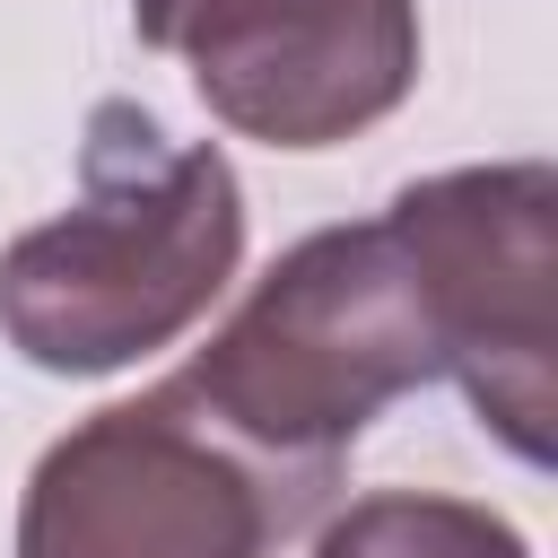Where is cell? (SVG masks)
I'll use <instances>...</instances> for the list:
<instances>
[{
	"label": "cell",
	"mask_w": 558,
	"mask_h": 558,
	"mask_svg": "<svg viewBox=\"0 0 558 558\" xmlns=\"http://www.w3.org/2000/svg\"><path fill=\"white\" fill-rule=\"evenodd\" d=\"M244 262V192L218 148L166 140L131 96L87 113L78 201L0 253V331L44 375H113L183 340Z\"/></svg>",
	"instance_id": "obj_1"
},
{
	"label": "cell",
	"mask_w": 558,
	"mask_h": 558,
	"mask_svg": "<svg viewBox=\"0 0 558 558\" xmlns=\"http://www.w3.org/2000/svg\"><path fill=\"white\" fill-rule=\"evenodd\" d=\"M174 384L253 462L331 497L366 418L436 384V331L401 235L384 218L314 227L253 279V296L209 331V349H192Z\"/></svg>",
	"instance_id": "obj_2"
},
{
	"label": "cell",
	"mask_w": 558,
	"mask_h": 558,
	"mask_svg": "<svg viewBox=\"0 0 558 558\" xmlns=\"http://www.w3.org/2000/svg\"><path fill=\"white\" fill-rule=\"evenodd\" d=\"M331 497L253 462L166 375L44 445L17 497V558H270Z\"/></svg>",
	"instance_id": "obj_3"
},
{
	"label": "cell",
	"mask_w": 558,
	"mask_h": 558,
	"mask_svg": "<svg viewBox=\"0 0 558 558\" xmlns=\"http://www.w3.org/2000/svg\"><path fill=\"white\" fill-rule=\"evenodd\" d=\"M384 227L427 296L436 375H453L480 427L541 471L558 418V174L541 157L453 166L410 183Z\"/></svg>",
	"instance_id": "obj_4"
},
{
	"label": "cell",
	"mask_w": 558,
	"mask_h": 558,
	"mask_svg": "<svg viewBox=\"0 0 558 558\" xmlns=\"http://www.w3.org/2000/svg\"><path fill=\"white\" fill-rule=\"evenodd\" d=\"M131 26L262 148H340L418 87V0H131Z\"/></svg>",
	"instance_id": "obj_5"
},
{
	"label": "cell",
	"mask_w": 558,
	"mask_h": 558,
	"mask_svg": "<svg viewBox=\"0 0 558 558\" xmlns=\"http://www.w3.org/2000/svg\"><path fill=\"white\" fill-rule=\"evenodd\" d=\"M305 558H532V541L480 506V497H445V488H375L349 497Z\"/></svg>",
	"instance_id": "obj_6"
}]
</instances>
